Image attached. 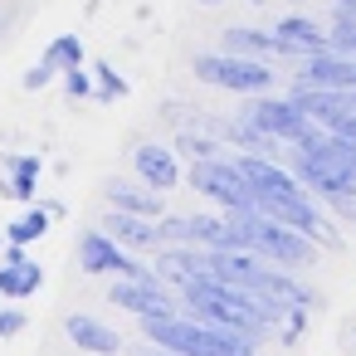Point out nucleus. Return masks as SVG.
<instances>
[{"mask_svg": "<svg viewBox=\"0 0 356 356\" xmlns=\"http://www.w3.org/2000/svg\"><path fill=\"white\" fill-rule=\"evenodd\" d=\"M161 341H171L176 351L186 356H244V346L234 337H220V332H195V327H156Z\"/></svg>", "mask_w": 356, "mask_h": 356, "instance_id": "1", "label": "nucleus"}, {"mask_svg": "<svg viewBox=\"0 0 356 356\" xmlns=\"http://www.w3.org/2000/svg\"><path fill=\"white\" fill-rule=\"evenodd\" d=\"M239 244L268 249L273 259H288V264L307 259V244H302L298 234H283V229H273V225H254V220H244V225H239Z\"/></svg>", "mask_w": 356, "mask_h": 356, "instance_id": "2", "label": "nucleus"}, {"mask_svg": "<svg viewBox=\"0 0 356 356\" xmlns=\"http://www.w3.org/2000/svg\"><path fill=\"white\" fill-rule=\"evenodd\" d=\"M113 298H118V302H127V307H147V312H166V298H152V293H142V288H118Z\"/></svg>", "mask_w": 356, "mask_h": 356, "instance_id": "6", "label": "nucleus"}, {"mask_svg": "<svg viewBox=\"0 0 356 356\" xmlns=\"http://www.w3.org/2000/svg\"><path fill=\"white\" fill-rule=\"evenodd\" d=\"M195 186H205L210 195H220V200H229V205H244V186H239L229 171H220V166H200V171H195Z\"/></svg>", "mask_w": 356, "mask_h": 356, "instance_id": "3", "label": "nucleus"}, {"mask_svg": "<svg viewBox=\"0 0 356 356\" xmlns=\"http://www.w3.org/2000/svg\"><path fill=\"white\" fill-rule=\"evenodd\" d=\"M142 161H147V171H152V181H156V186H166V181H171V166H166V156H156V152H147Z\"/></svg>", "mask_w": 356, "mask_h": 356, "instance_id": "7", "label": "nucleus"}, {"mask_svg": "<svg viewBox=\"0 0 356 356\" xmlns=\"http://www.w3.org/2000/svg\"><path fill=\"white\" fill-rule=\"evenodd\" d=\"M74 341H83V346H103V351H113V346H118V337H108V332H103V327H93L88 317H79V322H74Z\"/></svg>", "mask_w": 356, "mask_h": 356, "instance_id": "5", "label": "nucleus"}, {"mask_svg": "<svg viewBox=\"0 0 356 356\" xmlns=\"http://www.w3.org/2000/svg\"><path fill=\"white\" fill-rule=\"evenodd\" d=\"M200 74H205V79H220V83H229V88H259V83H264V69H239V64H215V59H205Z\"/></svg>", "mask_w": 356, "mask_h": 356, "instance_id": "4", "label": "nucleus"}]
</instances>
